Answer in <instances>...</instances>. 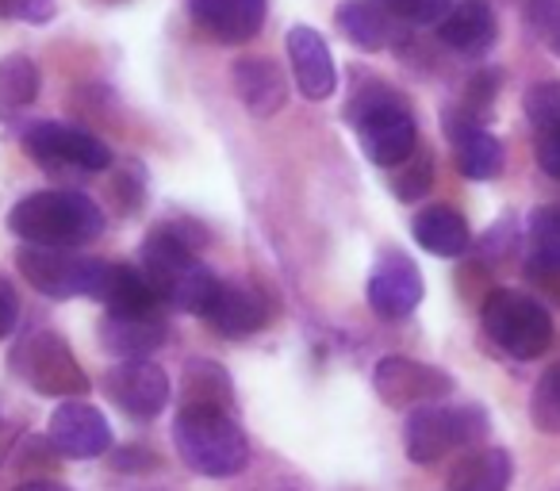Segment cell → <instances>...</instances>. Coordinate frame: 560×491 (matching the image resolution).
Listing matches in <instances>:
<instances>
[{"label": "cell", "instance_id": "6da1fadb", "mask_svg": "<svg viewBox=\"0 0 560 491\" xmlns=\"http://www.w3.org/2000/svg\"><path fill=\"white\" fill-rule=\"evenodd\" d=\"M203 231L196 223H162L142 238L139 266L170 312L203 315L219 292V277L200 261Z\"/></svg>", "mask_w": 560, "mask_h": 491}, {"label": "cell", "instance_id": "7a4b0ae2", "mask_svg": "<svg viewBox=\"0 0 560 491\" xmlns=\"http://www.w3.org/2000/svg\"><path fill=\"white\" fill-rule=\"evenodd\" d=\"M9 231L27 246L78 250L104 234V211L93 196L78 188H43L9 211Z\"/></svg>", "mask_w": 560, "mask_h": 491}, {"label": "cell", "instance_id": "3957f363", "mask_svg": "<svg viewBox=\"0 0 560 491\" xmlns=\"http://www.w3.org/2000/svg\"><path fill=\"white\" fill-rule=\"evenodd\" d=\"M346 119L358 131L361 154L373 165H381V169H396L419 147V127H415L411 104L376 78H369L365 89L353 93Z\"/></svg>", "mask_w": 560, "mask_h": 491}, {"label": "cell", "instance_id": "277c9868", "mask_svg": "<svg viewBox=\"0 0 560 491\" xmlns=\"http://www.w3.org/2000/svg\"><path fill=\"white\" fill-rule=\"evenodd\" d=\"M173 445L180 460L208 480L238 476L249 465L246 434L231 419V411H219V407H180L173 422Z\"/></svg>", "mask_w": 560, "mask_h": 491}, {"label": "cell", "instance_id": "5b68a950", "mask_svg": "<svg viewBox=\"0 0 560 491\" xmlns=\"http://www.w3.org/2000/svg\"><path fill=\"white\" fill-rule=\"evenodd\" d=\"M488 338L514 361H534L552 346V315L537 296L518 289L488 292L480 307Z\"/></svg>", "mask_w": 560, "mask_h": 491}, {"label": "cell", "instance_id": "8992f818", "mask_svg": "<svg viewBox=\"0 0 560 491\" xmlns=\"http://www.w3.org/2000/svg\"><path fill=\"white\" fill-rule=\"evenodd\" d=\"M488 430H491L488 411L476 404H457V407L422 404L407 414V430H404L407 457L415 465H438L453 449H468V445L483 442Z\"/></svg>", "mask_w": 560, "mask_h": 491}, {"label": "cell", "instance_id": "52a82bcc", "mask_svg": "<svg viewBox=\"0 0 560 491\" xmlns=\"http://www.w3.org/2000/svg\"><path fill=\"white\" fill-rule=\"evenodd\" d=\"M16 269L27 277L35 292L50 300H73L89 296L101 300L104 284H108L112 261L104 258H85V254L73 250H55V246H20Z\"/></svg>", "mask_w": 560, "mask_h": 491}, {"label": "cell", "instance_id": "ba28073f", "mask_svg": "<svg viewBox=\"0 0 560 491\" xmlns=\"http://www.w3.org/2000/svg\"><path fill=\"white\" fill-rule=\"evenodd\" d=\"M12 369L20 381H27L35 391L55 399H81L89 396V376L81 361L73 358L70 342L58 330H39L27 335L24 342L12 350Z\"/></svg>", "mask_w": 560, "mask_h": 491}, {"label": "cell", "instance_id": "9c48e42d", "mask_svg": "<svg viewBox=\"0 0 560 491\" xmlns=\"http://www.w3.org/2000/svg\"><path fill=\"white\" fill-rule=\"evenodd\" d=\"M24 147L43 169H73V173H101L112 165V150L93 131L73 124H55V119H39L24 131Z\"/></svg>", "mask_w": 560, "mask_h": 491}, {"label": "cell", "instance_id": "30bf717a", "mask_svg": "<svg viewBox=\"0 0 560 491\" xmlns=\"http://www.w3.org/2000/svg\"><path fill=\"white\" fill-rule=\"evenodd\" d=\"M104 391L108 399L135 422H150L165 411L170 404V376L162 365H154L150 358L142 361H119L104 373Z\"/></svg>", "mask_w": 560, "mask_h": 491}, {"label": "cell", "instance_id": "8fae6325", "mask_svg": "<svg viewBox=\"0 0 560 491\" xmlns=\"http://www.w3.org/2000/svg\"><path fill=\"white\" fill-rule=\"evenodd\" d=\"M373 388L388 407H422L453 396V376L411 358H381L373 369Z\"/></svg>", "mask_w": 560, "mask_h": 491}, {"label": "cell", "instance_id": "7c38bea8", "mask_svg": "<svg viewBox=\"0 0 560 491\" xmlns=\"http://www.w3.org/2000/svg\"><path fill=\"white\" fill-rule=\"evenodd\" d=\"M369 307L381 319H407L422 304V273L404 250H384L369 269Z\"/></svg>", "mask_w": 560, "mask_h": 491}, {"label": "cell", "instance_id": "4fadbf2b", "mask_svg": "<svg viewBox=\"0 0 560 491\" xmlns=\"http://www.w3.org/2000/svg\"><path fill=\"white\" fill-rule=\"evenodd\" d=\"M47 437L55 445V453L73 460L101 457L112 449V426L101 414V407L85 404V399H70V404H58L50 414Z\"/></svg>", "mask_w": 560, "mask_h": 491}, {"label": "cell", "instance_id": "5bb4252c", "mask_svg": "<svg viewBox=\"0 0 560 491\" xmlns=\"http://www.w3.org/2000/svg\"><path fill=\"white\" fill-rule=\"evenodd\" d=\"M96 338H101V350L112 353V358L142 361L170 342V319H165L162 312H147V315L104 312L101 327H96Z\"/></svg>", "mask_w": 560, "mask_h": 491}, {"label": "cell", "instance_id": "9a60e30c", "mask_svg": "<svg viewBox=\"0 0 560 491\" xmlns=\"http://www.w3.org/2000/svg\"><path fill=\"white\" fill-rule=\"evenodd\" d=\"M203 319H208V327L223 338H249V335H257V330L269 327L272 304L261 289H254V284H226L223 281L215 292V300H211V307L203 312Z\"/></svg>", "mask_w": 560, "mask_h": 491}, {"label": "cell", "instance_id": "2e32d148", "mask_svg": "<svg viewBox=\"0 0 560 491\" xmlns=\"http://www.w3.org/2000/svg\"><path fill=\"white\" fill-rule=\"evenodd\" d=\"M188 12L208 39L238 47L261 32L269 0H188Z\"/></svg>", "mask_w": 560, "mask_h": 491}, {"label": "cell", "instance_id": "e0dca14e", "mask_svg": "<svg viewBox=\"0 0 560 491\" xmlns=\"http://www.w3.org/2000/svg\"><path fill=\"white\" fill-rule=\"evenodd\" d=\"M289 62H292V78H296L300 93L307 101H330L338 93V70L330 47L315 27L296 24L289 32Z\"/></svg>", "mask_w": 560, "mask_h": 491}, {"label": "cell", "instance_id": "ac0fdd59", "mask_svg": "<svg viewBox=\"0 0 560 491\" xmlns=\"http://www.w3.org/2000/svg\"><path fill=\"white\" fill-rule=\"evenodd\" d=\"M438 39L450 50H457V55H468V58L488 55L499 39L491 0H457V4L445 12L442 24H438Z\"/></svg>", "mask_w": 560, "mask_h": 491}, {"label": "cell", "instance_id": "d6986e66", "mask_svg": "<svg viewBox=\"0 0 560 491\" xmlns=\"http://www.w3.org/2000/svg\"><path fill=\"white\" fill-rule=\"evenodd\" d=\"M231 81H234L238 101L246 104L249 116H257V119L277 116V112L289 104V78H284V70H280L277 62H269V58H242V62H234Z\"/></svg>", "mask_w": 560, "mask_h": 491}, {"label": "cell", "instance_id": "ffe728a7", "mask_svg": "<svg viewBox=\"0 0 560 491\" xmlns=\"http://www.w3.org/2000/svg\"><path fill=\"white\" fill-rule=\"evenodd\" d=\"M338 27L353 47L369 50V55L396 43V16L384 0H346L338 9Z\"/></svg>", "mask_w": 560, "mask_h": 491}, {"label": "cell", "instance_id": "44dd1931", "mask_svg": "<svg viewBox=\"0 0 560 491\" xmlns=\"http://www.w3.org/2000/svg\"><path fill=\"white\" fill-rule=\"evenodd\" d=\"M411 234L422 250L434 254V258H460L472 246L465 215L457 208H450V203H434V208L419 211L411 223Z\"/></svg>", "mask_w": 560, "mask_h": 491}, {"label": "cell", "instance_id": "7402d4cb", "mask_svg": "<svg viewBox=\"0 0 560 491\" xmlns=\"http://www.w3.org/2000/svg\"><path fill=\"white\" fill-rule=\"evenodd\" d=\"M514 476V460L506 449L488 445V449H468L465 457L453 465L445 488L450 491H506Z\"/></svg>", "mask_w": 560, "mask_h": 491}, {"label": "cell", "instance_id": "603a6c76", "mask_svg": "<svg viewBox=\"0 0 560 491\" xmlns=\"http://www.w3.org/2000/svg\"><path fill=\"white\" fill-rule=\"evenodd\" d=\"M101 304L108 312H119V315H147V312H162V300H158L154 284L147 281L142 266H124V261H112V273H108V284L101 292Z\"/></svg>", "mask_w": 560, "mask_h": 491}, {"label": "cell", "instance_id": "cb8c5ba5", "mask_svg": "<svg viewBox=\"0 0 560 491\" xmlns=\"http://www.w3.org/2000/svg\"><path fill=\"white\" fill-rule=\"evenodd\" d=\"M453 157H457V169L465 173L468 180H491V177L503 173L506 150L491 131L472 127V131H465V135L453 139Z\"/></svg>", "mask_w": 560, "mask_h": 491}, {"label": "cell", "instance_id": "d4e9b609", "mask_svg": "<svg viewBox=\"0 0 560 491\" xmlns=\"http://www.w3.org/2000/svg\"><path fill=\"white\" fill-rule=\"evenodd\" d=\"M180 407H219V411H231L234 404V384L223 373V365L215 361L192 358L185 369V388H180Z\"/></svg>", "mask_w": 560, "mask_h": 491}, {"label": "cell", "instance_id": "484cf974", "mask_svg": "<svg viewBox=\"0 0 560 491\" xmlns=\"http://www.w3.org/2000/svg\"><path fill=\"white\" fill-rule=\"evenodd\" d=\"M39 66L27 55H12L0 62V104L4 108H27L39 96Z\"/></svg>", "mask_w": 560, "mask_h": 491}, {"label": "cell", "instance_id": "4316f807", "mask_svg": "<svg viewBox=\"0 0 560 491\" xmlns=\"http://www.w3.org/2000/svg\"><path fill=\"white\" fill-rule=\"evenodd\" d=\"M434 188V154L427 147H415L411 157L392 169V196L404 203H415Z\"/></svg>", "mask_w": 560, "mask_h": 491}, {"label": "cell", "instance_id": "83f0119b", "mask_svg": "<svg viewBox=\"0 0 560 491\" xmlns=\"http://www.w3.org/2000/svg\"><path fill=\"white\" fill-rule=\"evenodd\" d=\"M529 261L541 266H560V203H545V208L529 211Z\"/></svg>", "mask_w": 560, "mask_h": 491}, {"label": "cell", "instance_id": "f1b7e54d", "mask_svg": "<svg viewBox=\"0 0 560 491\" xmlns=\"http://www.w3.org/2000/svg\"><path fill=\"white\" fill-rule=\"evenodd\" d=\"M529 419L541 434H560V365L545 369L541 381L534 388V399H529Z\"/></svg>", "mask_w": 560, "mask_h": 491}, {"label": "cell", "instance_id": "f546056e", "mask_svg": "<svg viewBox=\"0 0 560 491\" xmlns=\"http://www.w3.org/2000/svg\"><path fill=\"white\" fill-rule=\"evenodd\" d=\"M522 108H526L529 124L537 131H549L560 127V81H541V85H529L522 96Z\"/></svg>", "mask_w": 560, "mask_h": 491}, {"label": "cell", "instance_id": "4dcf8cb0", "mask_svg": "<svg viewBox=\"0 0 560 491\" xmlns=\"http://www.w3.org/2000/svg\"><path fill=\"white\" fill-rule=\"evenodd\" d=\"M392 9V16L396 20H407V24H419V27H427V24H442L445 20V12L453 9V0H384Z\"/></svg>", "mask_w": 560, "mask_h": 491}, {"label": "cell", "instance_id": "1f68e13d", "mask_svg": "<svg viewBox=\"0 0 560 491\" xmlns=\"http://www.w3.org/2000/svg\"><path fill=\"white\" fill-rule=\"evenodd\" d=\"M495 89H499V70H483V73H476L472 81H468V89H465V108L472 112L476 119H488V112H491V104H495Z\"/></svg>", "mask_w": 560, "mask_h": 491}, {"label": "cell", "instance_id": "d6a6232c", "mask_svg": "<svg viewBox=\"0 0 560 491\" xmlns=\"http://www.w3.org/2000/svg\"><path fill=\"white\" fill-rule=\"evenodd\" d=\"M147 173H142V165L139 162H127V165H119V173H116V203L119 208H127V211H135L142 203V192H147Z\"/></svg>", "mask_w": 560, "mask_h": 491}, {"label": "cell", "instance_id": "836d02e7", "mask_svg": "<svg viewBox=\"0 0 560 491\" xmlns=\"http://www.w3.org/2000/svg\"><path fill=\"white\" fill-rule=\"evenodd\" d=\"M50 16H55V0H0V20L47 24Z\"/></svg>", "mask_w": 560, "mask_h": 491}, {"label": "cell", "instance_id": "e575fe53", "mask_svg": "<svg viewBox=\"0 0 560 491\" xmlns=\"http://www.w3.org/2000/svg\"><path fill=\"white\" fill-rule=\"evenodd\" d=\"M511 246H514V219H499V223L483 234V258H488V261L506 258V254H511Z\"/></svg>", "mask_w": 560, "mask_h": 491}, {"label": "cell", "instance_id": "d590c367", "mask_svg": "<svg viewBox=\"0 0 560 491\" xmlns=\"http://www.w3.org/2000/svg\"><path fill=\"white\" fill-rule=\"evenodd\" d=\"M537 165H541L549 177L560 180V127L537 131Z\"/></svg>", "mask_w": 560, "mask_h": 491}, {"label": "cell", "instance_id": "8d00e7d4", "mask_svg": "<svg viewBox=\"0 0 560 491\" xmlns=\"http://www.w3.org/2000/svg\"><path fill=\"white\" fill-rule=\"evenodd\" d=\"M112 465L124 468V472H147V468H158V457L142 445H124V449L112 453Z\"/></svg>", "mask_w": 560, "mask_h": 491}, {"label": "cell", "instance_id": "74e56055", "mask_svg": "<svg viewBox=\"0 0 560 491\" xmlns=\"http://www.w3.org/2000/svg\"><path fill=\"white\" fill-rule=\"evenodd\" d=\"M16 319H20V296L4 277H0V342L16 330Z\"/></svg>", "mask_w": 560, "mask_h": 491}, {"label": "cell", "instance_id": "f35d334b", "mask_svg": "<svg viewBox=\"0 0 560 491\" xmlns=\"http://www.w3.org/2000/svg\"><path fill=\"white\" fill-rule=\"evenodd\" d=\"M526 277L534 289H541V292H549L552 300H560V266H541V261L526 258Z\"/></svg>", "mask_w": 560, "mask_h": 491}, {"label": "cell", "instance_id": "ab89813d", "mask_svg": "<svg viewBox=\"0 0 560 491\" xmlns=\"http://www.w3.org/2000/svg\"><path fill=\"white\" fill-rule=\"evenodd\" d=\"M12 491H73V488H66V483H58V480H27Z\"/></svg>", "mask_w": 560, "mask_h": 491}, {"label": "cell", "instance_id": "60d3db41", "mask_svg": "<svg viewBox=\"0 0 560 491\" xmlns=\"http://www.w3.org/2000/svg\"><path fill=\"white\" fill-rule=\"evenodd\" d=\"M549 47H552V50H557V55H560V27H557V35H552V39H549Z\"/></svg>", "mask_w": 560, "mask_h": 491}]
</instances>
